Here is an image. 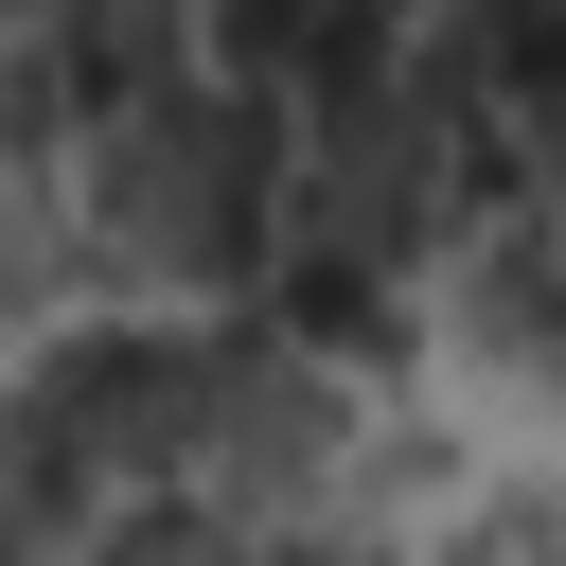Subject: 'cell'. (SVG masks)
I'll list each match as a JSON object with an SVG mask.
<instances>
[{"label": "cell", "mask_w": 566, "mask_h": 566, "mask_svg": "<svg viewBox=\"0 0 566 566\" xmlns=\"http://www.w3.org/2000/svg\"><path fill=\"white\" fill-rule=\"evenodd\" d=\"M407 283H424V265H371V248H318V230H283V265H265V318H283V336H318V354L354 371V354H389V336H407Z\"/></svg>", "instance_id": "obj_2"}, {"label": "cell", "mask_w": 566, "mask_h": 566, "mask_svg": "<svg viewBox=\"0 0 566 566\" xmlns=\"http://www.w3.org/2000/svg\"><path fill=\"white\" fill-rule=\"evenodd\" d=\"M71 212H88V265L124 301H265L283 212H301V106L265 71L195 53L177 88H142L71 142Z\"/></svg>", "instance_id": "obj_1"}, {"label": "cell", "mask_w": 566, "mask_h": 566, "mask_svg": "<svg viewBox=\"0 0 566 566\" xmlns=\"http://www.w3.org/2000/svg\"><path fill=\"white\" fill-rule=\"evenodd\" d=\"M513 124H531V212H566V88H548V106H513Z\"/></svg>", "instance_id": "obj_3"}]
</instances>
